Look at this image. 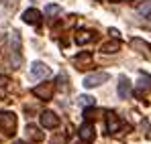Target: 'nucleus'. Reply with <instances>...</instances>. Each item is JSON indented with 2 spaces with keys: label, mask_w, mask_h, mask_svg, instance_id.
I'll list each match as a JSON object with an SVG mask.
<instances>
[{
  "label": "nucleus",
  "mask_w": 151,
  "mask_h": 144,
  "mask_svg": "<svg viewBox=\"0 0 151 144\" xmlns=\"http://www.w3.org/2000/svg\"><path fill=\"white\" fill-rule=\"evenodd\" d=\"M0 130L6 136H12L17 130V116L12 112H0Z\"/></svg>",
  "instance_id": "f257e3e1"
},
{
  "label": "nucleus",
  "mask_w": 151,
  "mask_h": 144,
  "mask_svg": "<svg viewBox=\"0 0 151 144\" xmlns=\"http://www.w3.org/2000/svg\"><path fill=\"white\" fill-rule=\"evenodd\" d=\"M53 92H55V83L45 81V83H41V85H37L33 89V96H37L39 99H43V101H49L51 97H53Z\"/></svg>",
  "instance_id": "f03ea898"
},
{
  "label": "nucleus",
  "mask_w": 151,
  "mask_h": 144,
  "mask_svg": "<svg viewBox=\"0 0 151 144\" xmlns=\"http://www.w3.org/2000/svg\"><path fill=\"white\" fill-rule=\"evenodd\" d=\"M104 81H108V73H104V71L90 73V75L84 77V87H98Z\"/></svg>",
  "instance_id": "7ed1b4c3"
},
{
  "label": "nucleus",
  "mask_w": 151,
  "mask_h": 144,
  "mask_svg": "<svg viewBox=\"0 0 151 144\" xmlns=\"http://www.w3.org/2000/svg\"><path fill=\"white\" fill-rule=\"evenodd\" d=\"M147 92H151V75L141 73V75H139V81L135 83V96L143 97Z\"/></svg>",
  "instance_id": "20e7f679"
},
{
  "label": "nucleus",
  "mask_w": 151,
  "mask_h": 144,
  "mask_svg": "<svg viewBox=\"0 0 151 144\" xmlns=\"http://www.w3.org/2000/svg\"><path fill=\"white\" fill-rule=\"evenodd\" d=\"M131 49L137 51L141 57H145V59L151 61V45L147 41H143V39H131Z\"/></svg>",
  "instance_id": "39448f33"
},
{
  "label": "nucleus",
  "mask_w": 151,
  "mask_h": 144,
  "mask_svg": "<svg viewBox=\"0 0 151 144\" xmlns=\"http://www.w3.org/2000/svg\"><path fill=\"white\" fill-rule=\"evenodd\" d=\"M49 75H51V69L45 63L35 61V63L31 65V77H33V79H45V77H49Z\"/></svg>",
  "instance_id": "423d86ee"
},
{
  "label": "nucleus",
  "mask_w": 151,
  "mask_h": 144,
  "mask_svg": "<svg viewBox=\"0 0 151 144\" xmlns=\"http://www.w3.org/2000/svg\"><path fill=\"white\" fill-rule=\"evenodd\" d=\"M121 130V118L114 112H106V132L108 134H116Z\"/></svg>",
  "instance_id": "0eeeda50"
},
{
  "label": "nucleus",
  "mask_w": 151,
  "mask_h": 144,
  "mask_svg": "<svg viewBox=\"0 0 151 144\" xmlns=\"http://www.w3.org/2000/svg\"><path fill=\"white\" fill-rule=\"evenodd\" d=\"M41 126L43 128H49V130H53V128H57L59 126V118H57V114H53V112H43L41 114Z\"/></svg>",
  "instance_id": "6e6552de"
},
{
  "label": "nucleus",
  "mask_w": 151,
  "mask_h": 144,
  "mask_svg": "<svg viewBox=\"0 0 151 144\" xmlns=\"http://www.w3.org/2000/svg\"><path fill=\"white\" fill-rule=\"evenodd\" d=\"M78 134H80V138H82L84 142L90 144L92 140H94V128H92V124H90V122H84V124L80 126Z\"/></svg>",
  "instance_id": "1a4fd4ad"
},
{
  "label": "nucleus",
  "mask_w": 151,
  "mask_h": 144,
  "mask_svg": "<svg viewBox=\"0 0 151 144\" xmlns=\"http://www.w3.org/2000/svg\"><path fill=\"white\" fill-rule=\"evenodd\" d=\"M74 65H76V69H88L92 65V55L90 53H80L74 59Z\"/></svg>",
  "instance_id": "9d476101"
},
{
  "label": "nucleus",
  "mask_w": 151,
  "mask_h": 144,
  "mask_svg": "<svg viewBox=\"0 0 151 144\" xmlns=\"http://www.w3.org/2000/svg\"><path fill=\"white\" fill-rule=\"evenodd\" d=\"M23 21L27 24H39L41 23V12L37 8H29V10L23 12Z\"/></svg>",
  "instance_id": "9b49d317"
},
{
  "label": "nucleus",
  "mask_w": 151,
  "mask_h": 144,
  "mask_svg": "<svg viewBox=\"0 0 151 144\" xmlns=\"http://www.w3.org/2000/svg\"><path fill=\"white\" fill-rule=\"evenodd\" d=\"M131 94H133V87H131L129 79H127V77H121V83H119V97H121V99H129Z\"/></svg>",
  "instance_id": "f8f14e48"
},
{
  "label": "nucleus",
  "mask_w": 151,
  "mask_h": 144,
  "mask_svg": "<svg viewBox=\"0 0 151 144\" xmlns=\"http://www.w3.org/2000/svg\"><path fill=\"white\" fill-rule=\"evenodd\" d=\"M94 39H96V35H94V33H90V31H78V33H76V43H78V45L92 43Z\"/></svg>",
  "instance_id": "ddd939ff"
},
{
  "label": "nucleus",
  "mask_w": 151,
  "mask_h": 144,
  "mask_svg": "<svg viewBox=\"0 0 151 144\" xmlns=\"http://www.w3.org/2000/svg\"><path fill=\"white\" fill-rule=\"evenodd\" d=\"M27 138H31L33 142H41L43 138H45V134L37 128V126H33V124H29L27 126Z\"/></svg>",
  "instance_id": "4468645a"
},
{
  "label": "nucleus",
  "mask_w": 151,
  "mask_h": 144,
  "mask_svg": "<svg viewBox=\"0 0 151 144\" xmlns=\"http://www.w3.org/2000/svg\"><path fill=\"white\" fill-rule=\"evenodd\" d=\"M102 53H106V55H112V53H116V51H121V41H110V43H104L100 47Z\"/></svg>",
  "instance_id": "2eb2a0df"
},
{
  "label": "nucleus",
  "mask_w": 151,
  "mask_h": 144,
  "mask_svg": "<svg viewBox=\"0 0 151 144\" xmlns=\"http://www.w3.org/2000/svg\"><path fill=\"white\" fill-rule=\"evenodd\" d=\"M8 63H10V67H12V69H19V67H21V63H23L21 53H19V51H12V53H10V57H8Z\"/></svg>",
  "instance_id": "dca6fc26"
},
{
  "label": "nucleus",
  "mask_w": 151,
  "mask_h": 144,
  "mask_svg": "<svg viewBox=\"0 0 151 144\" xmlns=\"http://www.w3.org/2000/svg\"><path fill=\"white\" fill-rule=\"evenodd\" d=\"M59 12H61V6H57V4H49V6H45V16H47V18L57 16Z\"/></svg>",
  "instance_id": "f3484780"
},
{
  "label": "nucleus",
  "mask_w": 151,
  "mask_h": 144,
  "mask_svg": "<svg viewBox=\"0 0 151 144\" xmlns=\"http://www.w3.org/2000/svg\"><path fill=\"white\" fill-rule=\"evenodd\" d=\"M78 104H80L82 108H92V106H94V97L92 96H80L78 97Z\"/></svg>",
  "instance_id": "a211bd4d"
},
{
  "label": "nucleus",
  "mask_w": 151,
  "mask_h": 144,
  "mask_svg": "<svg viewBox=\"0 0 151 144\" xmlns=\"http://www.w3.org/2000/svg\"><path fill=\"white\" fill-rule=\"evenodd\" d=\"M10 47H12V51L21 49V37H19V33H10Z\"/></svg>",
  "instance_id": "6ab92c4d"
},
{
  "label": "nucleus",
  "mask_w": 151,
  "mask_h": 144,
  "mask_svg": "<svg viewBox=\"0 0 151 144\" xmlns=\"http://www.w3.org/2000/svg\"><path fill=\"white\" fill-rule=\"evenodd\" d=\"M139 14H143V16H149L151 14V0H147V2H143V4H139Z\"/></svg>",
  "instance_id": "aec40b11"
},
{
  "label": "nucleus",
  "mask_w": 151,
  "mask_h": 144,
  "mask_svg": "<svg viewBox=\"0 0 151 144\" xmlns=\"http://www.w3.org/2000/svg\"><path fill=\"white\" fill-rule=\"evenodd\" d=\"M55 83H57L55 87H59V89H65V87H68V85H65V83H68V75H65V73H59Z\"/></svg>",
  "instance_id": "412c9836"
},
{
  "label": "nucleus",
  "mask_w": 151,
  "mask_h": 144,
  "mask_svg": "<svg viewBox=\"0 0 151 144\" xmlns=\"http://www.w3.org/2000/svg\"><path fill=\"white\" fill-rule=\"evenodd\" d=\"M51 144H68V134H55L51 138Z\"/></svg>",
  "instance_id": "4be33fe9"
},
{
  "label": "nucleus",
  "mask_w": 151,
  "mask_h": 144,
  "mask_svg": "<svg viewBox=\"0 0 151 144\" xmlns=\"http://www.w3.org/2000/svg\"><path fill=\"white\" fill-rule=\"evenodd\" d=\"M100 114L102 112H98V110H86V112H84V118L90 122V120H94V118H98Z\"/></svg>",
  "instance_id": "5701e85b"
},
{
  "label": "nucleus",
  "mask_w": 151,
  "mask_h": 144,
  "mask_svg": "<svg viewBox=\"0 0 151 144\" xmlns=\"http://www.w3.org/2000/svg\"><path fill=\"white\" fill-rule=\"evenodd\" d=\"M8 83H10V79H8L6 75H0V87H6Z\"/></svg>",
  "instance_id": "b1692460"
},
{
  "label": "nucleus",
  "mask_w": 151,
  "mask_h": 144,
  "mask_svg": "<svg viewBox=\"0 0 151 144\" xmlns=\"http://www.w3.org/2000/svg\"><path fill=\"white\" fill-rule=\"evenodd\" d=\"M14 144H27V142H21V140H17V142H14Z\"/></svg>",
  "instance_id": "393cba45"
},
{
  "label": "nucleus",
  "mask_w": 151,
  "mask_h": 144,
  "mask_svg": "<svg viewBox=\"0 0 151 144\" xmlns=\"http://www.w3.org/2000/svg\"><path fill=\"white\" fill-rule=\"evenodd\" d=\"M80 144H88V142H84V140H82V142H80Z\"/></svg>",
  "instance_id": "a878e982"
},
{
  "label": "nucleus",
  "mask_w": 151,
  "mask_h": 144,
  "mask_svg": "<svg viewBox=\"0 0 151 144\" xmlns=\"http://www.w3.org/2000/svg\"><path fill=\"white\" fill-rule=\"evenodd\" d=\"M110 2H119V0H110Z\"/></svg>",
  "instance_id": "bb28decb"
}]
</instances>
